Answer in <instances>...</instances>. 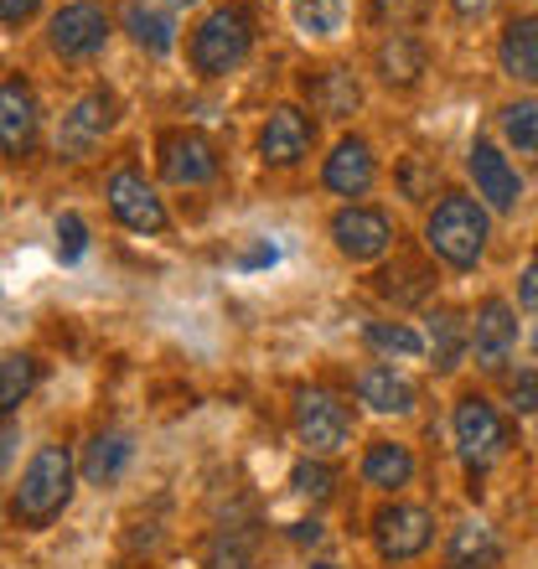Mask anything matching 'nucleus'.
<instances>
[{
  "label": "nucleus",
  "instance_id": "obj_23",
  "mask_svg": "<svg viewBox=\"0 0 538 569\" xmlns=\"http://www.w3.org/2000/svg\"><path fill=\"white\" fill-rule=\"evenodd\" d=\"M130 461H134L130 430H114V425H109V430L89 435V446H83V456H78V477L89 481V487H114Z\"/></svg>",
  "mask_w": 538,
  "mask_h": 569
},
{
  "label": "nucleus",
  "instance_id": "obj_9",
  "mask_svg": "<svg viewBox=\"0 0 538 569\" xmlns=\"http://www.w3.org/2000/svg\"><path fill=\"white\" fill-rule=\"evenodd\" d=\"M466 181H471V192L487 202L492 218H512V212L524 208L528 181H524V171H518V161L508 156L502 140L471 136V146H466Z\"/></svg>",
  "mask_w": 538,
  "mask_h": 569
},
{
  "label": "nucleus",
  "instance_id": "obj_42",
  "mask_svg": "<svg viewBox=\"0 0 538 569\" xmlns=\"http://www.w3.org/2000/svg\"><path fill=\"white\" fill-rule=\"evenodd\" d=\"M311 569H337V565H321V559H316V565H311Z\"/></svg>",
  "mask_w": 538,
  "mask_h": 569
},
{
  "label": "nucleus",
  "instance_id": "obj_28",
  "mask_svg": "<svg viewBox=\"0 0 538 569\" xmlns=\"http://www.w3.org/2000/svg\"><path fill=\"white\" fill-rule=\"evenodd\" d=\"M352 21V0H290V27L306 42H337Z\"/></svg>",
  "mask_w": 538,
  "mask_h": 569
},
{
  "label": "nucleus",
  "instance_id": "obj_14",
  "mask_svg": "<svg viewBox=\"0 0 538 569\" xmlns=\"http://www.w3.org/2000/svg\"><path fill=\"white\" fill-rule=\"evenodd\" d=\"M518 306L508 296H481L471 306V362L481 378H502L508 373L512 352H518Z\"/></svg>",
  "mask_w": 538,
  "mask_h": 569
},
{
  "label": "nucleus",
  "instance_id": "obj_3",
  "mask_svg": "<svg viewBox=\"0 0 538 569\" xmlns=\"http://www.w3.org/2000/svg\"><path fill=\"white\" fill-rule=\"evenodd\" d=\"M255 11L243 6V0H223V6H212L202 21L192 27V37H187V68H192V78H202V83H218V78L239 73L243 62L255 58Z\"/></svg>",
  "mask_w": 538,
  "mask_h": 569
},
{
  "label": "nucleus",
  "instance_id": "obj_1",
  "mask_svg": "<svg viewBox=\"0 0 538 569\" xmlns=\"http://www.w3.org/2000/svg\"><path fill=\"white\" fill-rule=\"evenodd\" d=\"M492 249V212L471 187H446L425 208V254L450 274H477Z\"/></svg>",
  "mask_w": 538,
  "mask_h": 569
},
{
  "label": "nucleus",
  "instance_id": "obj_7",
  "mask_svg": "<svg viewBox=\"0 0 538 569\" xmlns=\"http://www.w3.org/2000/svg\"><path fill=\"white\" fill-rule=\"evenodd\" d=\"M327 239L347 264H383L399 254V218L378 202H342L327 218Z\"/></svg>",
  "mask_w": 538,
  "mask_h": 569
},
{
  "label": "nucleus",
  "instance_id": "obj_36",
  "mask_svg": "<svg viewBox=\"0 0 538 569\" xmlns=\"http://www.w3.org/2000/svg\"><path fill=\"white\" fill-rule=\"evenodd\" d=\"M446 6L461 27H481V21H492V16L502 11V0H446Z\"/></svg>",
  "mask_w": 538,
  "mask_h": 569
},
{
  "label": "nucleus",
  "instance_id": "obj_29",
  "mask_svg": "<svg viewBox=\"0 0 538 569\" xmlns=\"http://www.w3.org/2000/svg\"><path fill=\"white\" fill-rule=\"evenodd\" d=\"M362 347L383 362H419L425 358V331L409 321H362Z\"/></svg>",
  "mask_w": 538,
  "mask_h": 569
},
{
  "label": "nucleus",
  "instance_id": "obj_45",
  "mask_svg": "<svg viewBox=\"0 0 538 569\" xmlns=\"http://www.w3.org/2000/svg\"><path fill=\"white\" fill-rule=\"evenodd\" d=\"M534 528H538V512H534Z\"/></svg>",
  "mask_w": 538,
  "mask_h": 569
},
{
  "label": "nucleus",
  "instance_id": "obj_13",
  "mask_svg": "<svg viewBox=\"0 0 538 569\" xmlns=\"http://www.w3.org/2000/svg\"><path fill=\"white\" fill-rule=\"evenodd\" d=\"M104 202H109V218L140 239H161L171 233V212H166V197L156 192L146 181L140 166H114L104 177Z\"/></svg>",
  "mask_w": 538,
  "mask_h": 569
},
{
  "label": "nucleus",
  "instance_id": "obj_41",
  "mask_svg": "<svg viewBox=\"0 0 538 569\" xmlns=\"http://www.w3.org/2000/svg\"><path fill=\"white\" fill-rule=\"evenodd\" d=\"M171 11H187V6H202V0H166Z\"/></svg>",
  "mask_w": 538,
  "mask_h": 569
},
{
  "label": "nucleus",
  "instance_id": "obj_32",
  "mask_svg": "<svg viewBox=\"0 0 538 569\" xmlns=\"http://www.w3.org/2000/svg\"><path fill=\"white\" fill-rule=\"evenodd\" d=\"M502 383V409L512 420H538V368H508Z\"/></svg>",
  "mask_w": 538,
  "mask_h": 569
},
{
  "label": "nucleus",
  "instance_id": "obj_33",
  "mask_svg": "<svg viewBox=\"0 0 538 569\" xmlns=\"http://www.w3.org/2000/svg\"><path fill=\"white\" fill-rule=\"evenodd\" d=\"M290 487H296V497H306V502H327V497L337 492V471H331L321 456H300V461L290 466Z\"/></svg>",
  "mask_w": 538,
  "mask_h": 569
},
{
  "label": "nucleus",
  "instance_id": "obj_44",
  "mask_svg": "<svg viewBox=\"0 0 538 569\" xmlns=\"http://www.w3.org/2000/svg\"><path fill=\"white\" fill-rule=\"evenodd\" d=\"M0 518H6V502H0Z\"/></svg>",
  "mask_w": 538,
  "mask_h": 569
},
{
  "label": "nucleus",
  "instance_id": "obj_20",
  "mask_svg": "<svg viewBox=\"0 0 538 569\" xmlns=\"http://www.w3.org/2000/svg\"><path fill=\"white\" fill-rule=\"evenodd\" d=\"M419 477V456L409 440H393V435H378L368 440L358 456V481L378 497H404Z\"/></svg>",
  "mask_w": 538,
  "mask_h": 569
},
{
  "label": "nucleus",
  "instance_id": "obj_2",
  "mask_svg": "<svg viewBox=\"0 0 538 569\" xmlns=\"http://www.w3.org/2000/svg\"><path fill=\"white\" fill-rule=\"evenodd\" d=\"M73 492H78V456L73 446H62V440H47L27 456L21 466V477L11 487V523L21 533H47V528L58 523L62 512L73 508Z\"/></svg>",
  "mask_w": 538,
  "mask_h": 569
},
{
  "label": "nucleus",
  "instance_id": "obj_37",
  "mask_svg": "<svg viewBox=\"0 0 538 569\" xmlns=\"http://www.w3.org/2000/svg\"><path fill=\"white\" fill-rule=\"evenodd\" d=\"M518 306L538 311V249L524 259V270H518Z\"/></svg>",
  "mask_w": 538,
  "mask_h": 569
},
{
  "label": "nucleus",
  "instance_id": "obj_43",
  "mask_svg": "<svg viewBox=\"0 0 538 569\" xmlns=\"http://www.w3.org/2000/svg\"><path fill=\"white\" fill-rule=\"evenodd\" d=\"M534 358H538V331H534Z\"/></svg>",
  "mask_w": 538,
  "mask_h": 569
},
{
  "label": "nucleus",
  "instance_id": "obj_10",
  "mask_svg": "<svg viewBox=\"0 0 538 569\" xmlns=\"http://www.w3.org/2000/svg\"><path fill=\"white\" fill-rule=\"evenodd\" d=\"M316 140H321V120H316L306 104L285 99L259 120L255 136V156L269 166V171H296L316 156Z\"/></svg>",
  "mask_w": 538,
  "mask_h": 569
},
{
  "label": "nucleus",
  "instance_id": "obj_38",
  "mask_svg": "<svg viewBox=\"0 0 538 569\" xmlns=\"http://www.w3.org/2000/svg\"><path fill=\"white\" fill-rule=\"evenodd\" d=\"M42 11V0H0V27H27Z\"/></svg>",
  "mask_w": 538,
  "mask_h": 569
},
{
  "label": "nucleus",
  "instance_id": "obj_25",
  "mask_svg": "<svg viewBox=\"0 0 538 569\" xmlns=\"http://www.w3.org/2000/svg\"><path fill=\"white\" fill-rule=\"evenodd\" d=\"M497 565H502V539L481 518H466V523L450 528L446 569H497Z\"/></svg>",
  "mask_w": 538,
  "mask_h": 569
},
{
  "label": "nucleus",
  "instance_id": "obj_15",
  "mask_svg": "<svg viewBox=\"0 0 538 569\" xmlns=\"http://www.w3.org/2000/svg\"><path fill=\"white\" fill-rule=\"evenodd\" d=\"M378 177H383V166H378V150L368 136H358V130H347V136H337V146L321 156V192L327 197H342V202H368L378 187Z\"/></svg>",
  "mask_w": 538,
  "mask_h": 569
},
{
  "label": "nucleus",
  "instance_id": "obj_18",
  "mask_svg": "<svg viewBox=\"0 0 538 569\" xmlns=\"http://www.w3.org/2000/svg\"><path fill=\"white\" fill-rule=\"evenodd\" d=\"M368 68L389 93H415L425 83V73H430V42L419 31H383L373 42Z\"/></svg>",
  "mask_w": 538,
  "mask_h": 569
},
{
  "label": "nucleus",
  "instance_id": "obj_5",
  "mask_svg": "<svg viewBox=\"0 0 538 569\" xmlns=\"http://www.w3.org/2000/svg\"><path fill=\"white\" fill-rule=\"evenodd\" d=\"M352 430H358V409L347 405L337 389H327V383H300V389L290 393V435H296V446L306 450V456H321V461L342 456V450L352 446Z\"/></svg>",
  "mask_w": 538,
  "mask_h": 569
},
{
  "label": "nucleus",
  "instance_id": "obj_16",
  "mask_svg": "<svg viewBox=\"0 0 538 569\" xmlns=\"http://www.w3.org/2000/svg\"><path fill=\"white\" fill-rule=\"evenodd\" d=\"M42 93L31 89L27 73H6L0 78V150L6 156H31V150L42 146Z\"/></svg>",
  "mask_w": 538,
  "mask_h": 569
},
{
  "label": "nucleus",
  "instance_id": "obj_30",
  "mask_svg": "<svg viewBox=\"0 0 538 569\" xmlns=\"http://www.w3.org/2000/svg\"><path fill=\"white\" fill-rule=\"evenodd\" d=\"M42 373L47 362L37 352H0V420L27 405L37 393V383H42Z\"/></svg>",
  "mask_w": 538,
  "mask_h": 569
},
{
  "label": "nucleus",
  "instance_id": "obj_39",
  "mask_svg": "<svg viewBox=\"0 0 538 569\" xmlns=\"http://www.w3.org/2000/svg\"><path fill=\"white\" fill-rule=\"evenodd\" d=\"M11 456H16V415H6L0 420V471L11 466Z\"/></svg>",
  "mask_w": 538,
  "mask_h": 569
},
{
  "label": "nucleus",
  "instance_id": "obj_26",
  "mask_svg": "<svg viewBox=\"0 0 538 569\" xmlns=\"http://www.w3.org/2000/svg\"><path fill=\"white\" fill-rule=\"evenodd\" d=\"M124 31H130V42L150 58H171V47H177V27H171V11L161 6H150V0H124L120 11Z\"/></svg>",
  "mask_w": 538,
  "mask_h": 569
},
{
  "label": "nucleus",
  "instance_id": "obj_24",
  "mask_svg": "<svg viewBox=\"0 0 538 569\" xmlns=\"http://www.w3.org/2000/svg\"><path fill=\"white\" fill-rule=\"evenodd\" d=\"M373 290L389 300V306H399V311H409V306H430L435 300V264L409 259V254H393V264H383V270L373 274Z\"/></svg>",
  "mask_w": 538,
  "mask_h": 569
},
{
  "label": "nucleus",
  "instance_id": "obj_11",
  "mask_svg": "<svg viewBox=\"0 0 538 569\" xmlns=\"http://www.w3.org/2000/svg\"><path fill=\"white\" fill-rule=\"evenodd\" d=\"M109 37H114V16L99 0H62L47 16V52L58 62H93L104 58Z\"/></svg>",
  "mask_w": 538,
  "mask_h": 569
},
{
  "label": "nucleus",
  "instance_id": "obj_34",
  "mask_svg": "<svg viewBox=\"0 0 538 569\" xmlns=\"http://www.w3.org/2000/svg\"><path fill=\"white\" fill-rule=\"evenodd\" d=\"M208 569H255V555H249V539H243L239 528H228L218 533L208 549Z\"/></svg>",
  "mask_w": 538,
  "mask_h": 569
},
{
  "label": "nucleus",
  "instance_id": "obj_31",
  "mask_svg": "<svg viewBox=\"0 0 538 569\" xmlns=\"http://www.w3.org/2000/svg\"><path fill=\"white\" fill-rule=\"evenodd\" d=\"M435 0H368V21L378 31H419L430 21Z\"/></svg>",
  "mask_w": 538,
  "mask_h": 569
},
{
  "label": "nucleus",
  "instance_id": "obj_4",
  "mask_svg": "<svg viewBox=\"0 0 538 569\" xmlns=\"http://www.w3.org/2000/svg\"><path fill=\"white\" fill-rule=\"evenodd\" d=\"M450 435H456V456L466 461L471 477H481L487 466H497L518 446V425L492 393L481 389H461L456 405H450Z\"/></svg>",
  "mask_w": 538,
  "mask_h": 569
},
{
  "label": "nucleus",
  "instance_id": "obj_12",
  "mask_svg": "<svg viewBox=\"0 0 538 569\" xmlns=\"http://www.w3.org/2000/svg\"><path fill=\"white\" fill-rule=\"evenodd\" d=\"M114 124H120V93L99 83V89L78 93L68 104V114L58 120V136H52V150L62 161H89L93 150L114 136Z\"/></svg>",
  "mask_w": 538,
  "mask_h": 569
},
{
  "label": "nucleus",
  "instance_id": "obj_8",
  "mask_svg": "<svg viewBox=\"0 0 538 569\" xmlns=\"http://www.w3.org/2000/svg\"><path fill=\"white\" fill-rule=\"evenodd\" d=\"M156 171L177 192H202V187H212L223 177V150H218L212 136L192 130V124H166L156 136Z\"/></svg>",
  "mask_w": 538,
  "mask_h": 569
},
{
  "label": "nucleus",
  "instance_id": "obj_40",
  "mask_svg": "<svg viewBox=\"0 0 538 569\" xmlns=\"http://www.w3.org/2000/svg\"><path fill=\"white\" fill-rule=\"evenodd\" d=\"M290 539H296V543H306V539H321V523H316V518H311V523H290Z\"/></svg>",
  "mask_w": 538,
  "mask_h": 569
},
{
  "label": "nucleus",
  "instance_id": "obj_6",
  "mask_svg": "<svg viewBox=\"0 0 538 569\" xmlns=\"http://www.w3.org/2000/svg\"><path fill=\"white\" fill-rule=\"evenodd\" d=\"M435 508L425 502H409V497H383L368 518V539H373V555L383 565H415L435 549Z\"/></svg>",
  "mask_w": 538,
  "mask_h": 569
},
{
  "label": "nucleus",
  "instance_id": "obj_17",
  "mask_svg": "<svg viewBox=\"0 0 538 569\" xmlns=\"http://www.w3.org/2000/svg\"><path fill=\"white\" fill-rule=\"evenodd\" d=\"M300 93H306V109L316 120L347 124L362 114V73L352 62H327V68H311L300 78Z\"/></svg>",
  "mask_w": 538,
  "mask_h": 569
},
{
  "label": "nucleus",
  "instance_id": "obj_27",
  "mask_svg": "<svg viewBox=\"0 0 538 569\" xmlns=\"http://www.w3.org/2000/svg\"><path fill=\"white\" fill-rule=\"evenodd\" d=\"M497 140L508 146V156L538 161V93H518L508 104H497Z\"/></svg>",
  "mask_w": 538,
  "mask_h": 569
},
{
  "label": "nucleus",
  "instance_id": "obj_19",
  "mask_svg": "<svg viewBox=\"0 0 538 569\" xmlns=\"http://www.w3.org/2000/svg\"><path fill=\"white\" fill-rule=\"evenodd\" d=\"M352 393H358V405L368 415H383V420H409L419 409V383L404 373L399 362H362L358 378H352Z\"/></svg>",
  "mask_w": 538,
  "mask_h": 569
},
{
  "label": "nucleus",
  "instance_id": "obj_35",
  "mask_svg": "<svg viewBox=\"0 0 538 569\" xmlns=\"http://www.w3.org/2000/svg\"><path fill=\"white\" fill-rule=\"evenodd\" d=\"M83 249H89V223H83L78 212H62L58 218V259L62 264H78Z\"/></svg>",
  "mask_w": 538,
  "mask_h": 569
},
{
  "label": "nucleus",
  "instance_id": "obj_21",
  "mask_svg": "<svg viewBox=\"0 0 538 569\" xmlns=\"http://www.w3.org/2000/svg\"><path fill=\"white\" fill-rule=\"evenodd\" d=\"M425 358L440 378H450L461 362H471V311L430 306L425 311Z\"/></svg>",
  "mask_w": 538,
  "mask_h": 569
},
{
  "label": "nucleus",
  "instance_id": "obj_22",
  "mask_svg": "<svg viewBox=\"0 0 538 569\" xmlns=\"http://www.w3.org/2000/svg\"><path fill=\"white\" fill-rule=\"evenodd\" d=\"M497 68L518 89H538V11H512L497 31Z\"/></svg>",
  "mask_w": 538,
  "mask_h": 569
}]
</instances>
